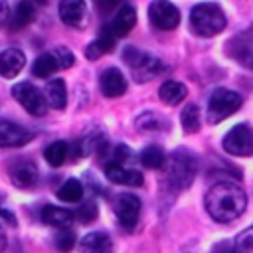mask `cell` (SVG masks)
I'll return each instance as SVG.
<instances>
[{
	"instance_id": "obj_1",
	"label": "cell",
	"mask_w": 253,
	"mask_h": 253,
	"mask_svg": "<svg viewBox=\"0 0 253 253\" xmlns=\"http://www.w3.org/2000/svg\"><path fill=\"white\" fill-rule=\"evenodd\" d=\"M247 206L245 192L231 182H219L210 188L206 194V210L215 221H233L237 219Z\"/></svg>"
},
{
	"instance_id": "obj_2",
	"label": "cell",
	"mask_w": 253,
	"mask_h": 253,
	"mask_svg": "<svg viewBox=\"0 0 253 253\" xmlns=\"http://www.w3.org/2000/svg\"><path fill=\"white\" fill-rule=\"evenodd\" d=\"M198 172V160L192 152L178 148L166 158L164 164V182L172 192L184 190L194 182V176Z\"/></svg>"
},
{
	"instance_id": "obj_3",
	"label": "cell",
	"mask_w": 253,
	"mask_h": 253,
	"mask_svg": "<svg viewBox=\"0 0 253 253\" xmlns=\"http://www.w3.org/2000/svg\"><path fill=\"white\" fill-rule=\"evenodd\" d=\"M190 26L198 36H215L225 28V14L213 2L196 4L190 12Z\"/></svg>"
},
{
	"instance_id": "obj_4",
	"label": "cell",
	"mask_w": 253,
	"mask_h": 253,
	"mask_svg": "<svg viewBox=\"0 0 253 253\" xmlns=\"http://www.w3.org/2000/svg\"><path fill=\"white\" fill-rule=\"evenodd\" d=\"M123 59L126 61V65L130 67V73L132 77L138 81V83H146L148 79L156 77L160 71H162V61L146 51H140L138 47L134 45H128L125 47L123 51Z\"/></svg>"
},
{
	"instance_id": "obj_5",
	"label": "cell",
	"mask_w": 253,
	"mask_h": 253,
	"mask_svg": "<svg viewBox=\"0 0 253 253\" xmlns=\"http://www.w3.org/2000/svg\"><path fill=\"white\" fill-rule=\"evenodd\" d=\"M243 99L239 93L231 91V89H215L208 101V123L215 125L227 117H231L239 107H241Z\"/></svg>"
},
{
	"instance_id": "obj_6",
	"label": "cell",
	"mask_w": 253,
	"mask_h": 253,
	"mask_svg": "<svg viewBox=\"0 0 253 253\" xmlns=\"http://www.w3.org/2000/svg\"><path fill=\"white\" fill-rule=\"evenodd\" d=\"M12 97L34 117H43L47 113V103H45L43 93L30 81L16 83L12 87Z\"/></svg>"
},
{
	"instance_id": "obj_7",
	"label": "cell",
	"mask_w": 253,
	"mask_h": 253,
	"mask_svg": "<svg viewBox=\"0 0 253 253\" xmlns=\"http://www.w3.org/2000/svg\"><path fill=\"white\" fill-rule=\"evenodd\" d=\"M223 150L233 156H249L253 154V130L241 123L227 130V134L221 140Z\"/></svg>"
},
{
	"instance_id": "obj_8",
	"label": "cell",
	"mask_w": 253,
	"mask_h": 253,
	"mask_svg": "<svg viewBox=\"0 0 253 253\" xmlns=\"http://www.w3.org/2000/svg\"><path fill=\"white\" fill-rule=\"evenodd\" d=\"M113 210L121 221L123 227L132 229L138 223V215H140V200L134 194H119L113 200Z\"/></svg>"
},
{
	"instance_id": "obj_9",
	"label": "cell",
	"mask_w": 253,
	"mask_h": 253,
	"mask_svg": "<svg viewBox=\"0 0 253 253\" xmlns=\"http://www.w3.org/2000/svg\"><path fill=\"white\" fill-rule=\"evenodd\" d=\"M148 18L158 30H174L180 24V12L172 2H152L148 6Z\"/></svg>"
},
{
	"instance_id": "obj_10",
	"label": "cell",
	"mask_w": 253,
	"mask_h": 253,
	"mask_svg": "<svg viewBox=\"0 0 253 253\" xmlns=\"http://www.w3.org/2000/svg\"><path fill=\"white\" fill-rule=\"evenodd\" d=\"M105 176L115 182V184H121V186H142L144 178L138 170L123 164V162H115V160H109L105 164Z\"/></svg>"
},
{
	"instance_id": "obj_11",
	"label": "cell",
	"mask_w": 253,
	"mask_h": 253,
	"mask_svg": "<svg viewBox=\"0 0 253 253\" xmlns=\"http://www.w3.org/2000/svg\"><path fill=\"white\" fill-rule=\"evenodd\" d=\"M34 138V132L28 130L26 126L0 119V148H8V146H22L26 142H30Z\"/></svg>"
},
{
	"instance_id": "obj_12",
	"label": "cell",
	"mask_w": 253,
	"mask_h": 253,
	"mask_svg": "<svg viewBox=\"0 0 253 253\" xmlns=\"http://www.w3.org/2000/svg\"><path fill=\"white\" fill-rule=\"evenodd\" d=\"M99 87L105 97H121L126 91V79L119 67H107L99 77Z\"/></svg>"
},
{
	"instance_id": "obj_13",
	"label": "cell",
	"mask_w": 253,
	"mask_h": 253,
	"mask_svg": "<svg viewBox=\"0 0 253 253\" xmlns=\"http://www.w3.org/2000/svg\"><path fill=\"white\" fill-rule=\"evenodd\" d=\"M10 180L18 188H32L38 182V168L32 160H16L10 166Z\"/></svg>"
},
{
	"instance_id": "obj_14",
	"label": "cell",
	"mask_w": 253,
	"mask_h": 253,
	"mask_svg": "<svg viewBox=\"0 0 253 253\" xmlns=\"http://www.w3.org/2000/svg\"><path fill=\"white\" fill-rule=\"evenodd\" d=\"M59 18L71 28H83L87 24V8L79 0H67L59 4Z\"/></svg>"
},
{
	"instance_id": "obj_15",
	"label": "cell",
	"mask_w": 253,
	"mask_h": 253,
	"mask_svg": "<svg viewBox=\"0 0 253 253\" xmlns=\"http://www.w3.org/2000/svg\"><path fill=\"white\" fill-rule=\"evenodd\" d=\"M26 65V55L18 47H8L0 53V75L6 79L16 77Z\"/></svg>"
},
{
	"instance_id": "obj_16",
	"label": "cell",
	"mask_w": 253,
	"mask_h": 253,
	"mask_svg": "<svg viewBox=\"0 0 253 253\" xmlns=\"http://www.w3.org/2000/svg\"><path fill=\"white\" fill-rule=\"evenodd\" d=\"M134 24H136V10L130 4H125L119 8V12L115 14V18L109 26H111V32L115 38H123L134 28Z\"/></svg>"
},
{
	"instance_id": "obj_17",
	"label": "cell",
	"mask_w": 253,
	"mask_h": 253,
	"mask_svg": "<svg viewBox=\"0 0 253 253\" xmlns=\"http://www.w3.org/2000/svg\"><path fill=\"white\" fill-rule=\"evenodd\" d=\"M115 40H117V38L113 36L111 26H105V28L101 30L99 38L87 45V49H85L87 59H99L101 55L111 53V51H113V47H115Z\"/></svg>"
},
{
	"instance_id": "obj_18",
	"label": "cell",
	"mask_w": 253,
	"mask_h": 253,
	"mask_svg": "<svg viewBox=\"0 0 253 253\" xmlns=\"http://www.w3.org/2000/svg\"><path fill=\"white\" fill-rule=\"evenodd\" d=\"M79 251L81 253H111L113 251V243H111V237L107 233L93 231V233H87L81 239Z\"/></svg>"
},
{
	"instance_id": "obj_19",
	"label": "cell",
	"mask_w": 253,
	"mask_h": 253,
	"mask_svg": "<svg viewBox=\"0 0 253 253\" xmlns=\"http://www.w3.org/2000/svg\"><path fill=\"white\" fill-rule=\"evenodd\" d=\"M73 213L65 208H57V206H43L42 208V221L59 229H67L73 221Z\"/></svg>"
},
{
	"instance_id": "obj_20",
	"label": "cell",
	"mask_w": 253,
	"mask_h": 253,
	"mask_svg": "<svg viewBox=\"0 0 253 253\" xmlns=\"http://www.w3.org/2000/svg\"><path fill=\"white\" fill-rule=\"evenodd\" d=\"M43 97H45V103L51 109H63L67 105V87H65V81L63 79H51V81H47L45 91H43Z\"/></svg>"
},
{
	"instance_id": "obj_21",
	"label": "cell",
	"mask_w": 253,
	"mask_h": 253,
	"mask_svg": "<svg viewBox=\"0 0 253 253\" xmlns=\"http://www.w3.org/2000/svg\"><path fill=\"white\" fill-rule=\"evenodd\" d=\"M188 95V89L184 83L180 81H164L158 89V97L166 103V105H178L186 99Z\"/></svg>"
},
{
	"instance_id": "obj_22",
	"label": "cell",
	"mask_w": 253,
	"mask_h": 253,
	"mask_svg": "<svg viewBox=\"0 0 253 253\" xmlns=\"http://www.w3.org/2000/svg\"><path fill=\"white\" fill-rule=\"evenodd\" d=\"M134 125L140 132H158V130L168 128V121L164 117H160L158 113H152V111H146V113L138 115Z\"/></svg>"
},
{
	"instance_id": "obj_23",
	"label": "cell",
	"mask_w": 253,
	"mask_h": 253,
	"mask_svg": "<svg viewBox=\"0 0 253 253\" xmlns=\"http://www.w3.org/2000/svg\"><path fill=\"white\" fill-rule=\"evenodd\" d=\"M138 160H140L142 166H146V168H150V170H156V168H164V164H166V154H164V150H162L160 146L150 144V146H146V148L140 152Z\"/></svg>"
},
{
	"instance_id": "obj_24",
	"label": "cell",
	"mask_w": 253,
	"mask_h": 253,
	"mask_svg": "<svg viewBox=\"0 0 253 253\" xmlns=\"http://www.w3.org/2000/svg\"><path fill=\"white\" fill-rule=\"evenodd\" d=\"M67 152H69V144L65 140H53L43 150V156H45L49 166H61L67 158Z\"/></svg>"
},
{
	"instance_id": "obj_25",
	"label": "cell",
	"mask_w": 253,
	"mask_h": 253,
	"mask_svg": "<svg viewBox=\"0 0 253 253\" xmlns=\"http://www.w3.org/2000/svg\"><path fill=\"white\" fill-rule=\"evenodd\" d=\"M57 198H59L61 202H69V204L79 202V200L83 198V186H81V182L75 180V178L65 180V182L59 186V190H57Z\"/></svg>"
},
{
	"instance_id": "obj_26",
	"label": "cell",
	"mask_w": 253,
	"mask_h": 253,
	"mask_svg": "<svg viewBox=\"0 0 253 253\" xmlns=\"http://www.w3.org/2000/svg\"><path fill=\"white\" fill-rule=\"evenodd\" d=\"M34 14H36V10H34V6H32L30 2H20V4L14 8V14H12V18H10L12 28H14V30H20V28L28 26V24L34 20Z\"/></svg>"
},
{
	"instance_id": "obj_27",
	"label": "cell",
	"mask_w": 253,
	"mask_h": 253,
	"mask_svg": "<svg viewBox=\"0 0 253 253\" xmlns=\"http://www.w3.org/2000/svg\"><path fill=\"white\" fill-rule=\"evenodd\" d=\"M55 69H59V67H57V61H55L51 51L49 53H42L40 57H36V61L32 65V73L36 77H49Z\"/></svg>"
},
{
	"instance_id": "obj_28",
	"label": "cell",
	"mask_w": 253,
	"mask_h": 253,
	"mask_svg": "<svg viewBox=\"0 0 253 253\" xmlns=\"http://www.w3.org/2000/svg\"><path fill=\"white\" fill-rule=\"evenodd\" d=\"M180 121L186 132H196L200 128V109L196 105H186L180 115Z\"/></svg>"
},
{
	"instance_id": "obj_29",
	"label": "cell",
	"mask_w": 253,
	"mask_h": 253,
	"mask_svg": "<svg viewBox=\"0 0 253 253\" xmlns=\"http://www.w3.org/2000/svg\"><path fill=\"white\" fill-rule=\"evenodd\" d=\"M233 251L235 253H253V227L243 229L233 239Z\"/></svg>"
},
{
	"instance_id": "obj_30",
	"label": "cell",
	"mask_w": 253,
	"mask_h": 253,
	"mask_svg": "<svg viewBox=\"0 0 253 253\" xmlns=\"http://www.w3.org/2000/svg\"><path fill=\"white\" fill-rule=\"evenodd\" d=\"M73 245H75V233H73L69 227H67V229H59L57 235H55V247H57L59 251L67 253V251L73 249Z\"/></svg>"
},
{
	"instance_id": "obj_31",
	"label": "cell",
	"mask_w": 253,
	"mask_h": 253,
	"mask_svg": "<svg viewBox=\"0 0 253 253\" xmlns=\"http://www.w3.org/2000/svg\"><path fill=\"white\" fill-rule=\"evenodd\" d=\"M51 53H53V57H55V61H57V67H63V69H65V67H71L73 61H75L71 49H67V47H63V45L55 47Z\"/></svg>"
},
{
	"instance_id": "obj_32",
	"label": "cell",
	"mask_w": 253,
	"mask_h": 253,
	"mask_svg": "<svg viewBox=\"0 0 253 253\" xmlns=\"http://www.w3.org/2000/svg\"><path fill=\"white\" fill-rule=\"evenodd\" d=\"M81 223H91L97 217V206L93 204H83L81 208H77V211L73 213Z\"/></svg>"
},
{
	"instance_id": "obj_33",
	"label": "cell",
	"mask_w": 253,
	"mask_h": 253,
	"mask_svg": "<svg viewBox=\"0 0 253 253\" xmlns=\"http://www.w3.org/2000/svg\"><path fill=\"white\" fill-rule=\"evenodd\" d=\"M211 253H235L233 251V241H219V243H215Z\"/></svg>"
},
{
	"instance_id": "obj_34",
	"label": "cell",
	"mask_w": 253,
	"mask_h": 253,
	"mask_svg": "<svg viewBox=\"0 0 253 253\" xmlns=\"http://www.w3.org/2000/svg\"><path fill=\"white\" fill-rule=\"evenodd\" d=\"M8 18H10V8L6 2H0V28L8 22Z\"/></svg>"
},
{
	"instance_id": "obj_35",
	"label": "cell",
	"mask_w": 253,
	"mask_h": 253,
	"mask_svg": "<svg viewBox=\"0 0 253 253\" xmlns=\"http://www.w3.org/2000/svg\"><path fill=\"white\" fill-rule=\"evenodd\" d=\"M0 217H4L6 221H10V225H16V217H14V213H12V211H6V210H2V208H0Z\"/></svg>"
},
{
	"instance_id": "obj_36",
	"label": "cell",
	"mask_w": 253,
	"mask_h": 253,
	"mask_svg": "<svg viewBox=\"0 0 253 253\" xmlns=\"http://www.w3.org/2000/svg\"><path fill=\"white\" fill-rule=\"evenodd\" d=\"M4 247H6V235H4V229L0 225V251H4Z\"/></svg>"
}]
</instances>
